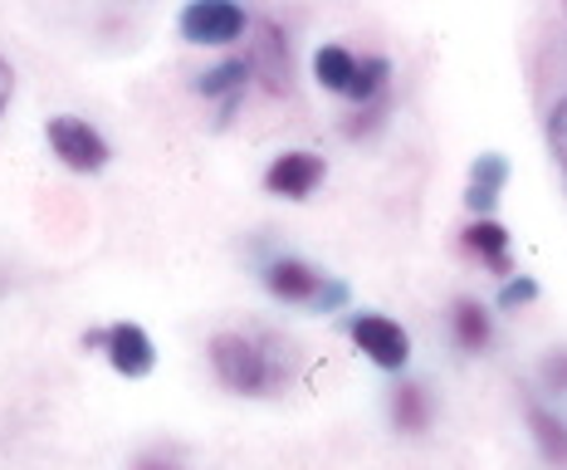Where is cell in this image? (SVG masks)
I'll use <instances>...</instances> for the list:
<instances>
[{"label": "cell", "instance_id": "cell-9", "mask_svg": "<svg viewBox=\"0 0 567 470\" xmlns=\"http://www.w3.org/2000/svg\"><path fill=\"white\" fill-rule=\"evenodd\" d=\"M504 182H509V162H504V152H484V157L470 167V186H465V202L470 211H489L494 202H499Z\"/></svg>", "mask_w": 567, "mask_h": 470}, {"label": "cell", "instance_id": "cell-1", "mask_svg": "<svg viewBox=\"0 0 567 470\" xmlns=\"http://www.w3.org/2000/svg\"><path fill=\"white\" fill-rule=\"evenodd\" d=\"M210 368H216V378L226 382L230 392H245V397H265L269 387H279V378H284L275 348L259 344L250 334L210 338Z\"/></svg>", "mask_w": 567, "mask_h": 470}, {"label": "cell", "instance_id": "cell-17", "mask_svg": "<svg viewBox=\"0 0 567 470\" xmlns=\"http://www.w3.org/2000/svg\"><path fill=\"white\" fill-rule=\"evenodd\" d=\"M548 147H553V157H558V167L567 176V99L548 113Z\"/></svg>", "mask_w": 567, "mask_h": 470}, {"label": "cell", "instance_id": "cell-20", "mask_svg": "<svg viewBox=\"0 0 567 470\" xmlns=\"http://www.w3.org/2000/svg\"><path fill=\"white\" fill-rule=\"evenodd\" d=\"M133 470H182L172 461V456H162V451H152V456H142V461L133 466Z\"/></svg>", "mask_w": 567, "mask_h": 470}, {"label": "cell", "instance_id": "cell-7", "mask_svg": "<svg viewBox=\"0 0 567 470\" xmlns=\"http://www.w3.org/2000/svg\"><path fill=\"white\" fill-rule=\"evenodd\" d=\"M250 79H259L269 93H284L289 89V44H284V34H279V25H259V40L250 44Z\"/></svg>", "mask_w": 567, "mask_h": 470}, {"label": "cell", "instance_id": "cell-2", "mask_svg": "<svg viewBox=\"0 0 567 470\" xmlns=\"http://www.w3.org/2000/svg\"><path fill=\"white\" fill-rule=\"evenodd\" d=\"M348 334H352V344H358L377 362V368H386V372L406 368L411 338H406V328H401L396 319H386V314H352Z\"/></svg>", "mask_w": 567, "mask_h": 470}, {"label": "cell", "instance_id": "cell-5", "mask_svg": "<svg viewBox=\"0 0 567 470\" xmlns=\"http://www.w3.org/2000/svg\"><path fill=\"white\" fill-rule=\"evenodd\" d=\"M89 344L109 348V362L123 378H147L152 362H157V348H152V338L137 324H113L103 334H89Z\"/></svg>", "mask_w": 567, "mask_h": 470}, {"label": "cell", "instance_id": "cell-12", "mask_svg": "<svg viewBox=\"0 0 567 470\" xmlns=\"http://www.w3.org/2000/svg\"><path fill=\"white\" fill-rule=\"evenodd\" d=\"M313 74L328 93H342V99H348L352 74H358V54L342 50V44H323V50L313 54Z\"/></svg>", "mask_w": 567, "mask_h": 470}, {"label": "cell", "instance_id": "cell-3", "mask_svg": "<svg viewBox=\"0 0 567 470\" xmlns=\"http://www.w3.org/2000/svg\"><path fill=\"white\" fill-rule=\"evenodd\" d=\"M50 147L69 172H103L109 167V143H103L99 127H89L84 117H50Z\"/></svg>", "mask_w": 567, "mask_h": 470}, {"label": "cell", "instance_id": "cell-15", "mask_svg": "<svg viewBox=\"0 0 567 470\" xmlns=\"http://www.w3.org/2000/svg\"><path fill=\"white\" fill-rule=\"evenodd\" d=\"M455 338H460V348H470V352H480L489 344V319H484V309L475 299L455 304Z\"/></svg>", "mask_w": 567, "mask_h": 470}, {"label": "cell", "instance_id": "cell-16", "mask_svg": "<svg viewBox=\"0 0 567 470\" xmlns=\"http://www.w3.org/2000/svg\"><path fill=\"white\" fill-rule=\"evenodd\" d=\"M386 74H392V64H386V59H377V54H372V59H358V74H352L348 99L368 109V103L377 99V93L386 89Z\"/></svg>", "mask_w": 567, "mask_h": 470}, {"label": "cell", "instance_id": "cell-19", "mask_svg": "<svg viewBox=\"0 0 567 470\" xmlns=\"http://www.w3.org/2000/svg\"><path fill=\"white\" fill-rule=\"evenodd\" d=\"M10 93H16V69L0 59V113H6V103H10Z\"/></svg>", "mask_w": 567, "mask_h": 470}, {"label": "cell", "instance_id": "cell-14", "mask_svg": "<svg viewBox=\"0 0 567 470\" xmlns=\"http://www.w3.org/2000/svg\"><path fill=\"white\" fill-rule=\"evenodd\" d=\"M392 417H396L401 431H425V421H431V397H425V387H416V382L396 387Z\"/></svg>", "mask_w": 567, "mask_h": 470}, {"label": "cell", "instance_id": "cell-6", "mask_svg": "<svg viewBox=\"0 0 567 470\" xmlns=\"http://www.w3.org/2000/svg\"><path fill=\"white\" fill-rule=\"evenodd\" d=\"M318 182H323V157H313V152H284L265 172V192L284 196V202H303Z\"/></svg>", "mask_w": 567, "mask_h": 470}, {"label": "cell", "instance_id": "cell-13", "mask_svg": "<svg viewBox=\"0 0 567 470\" xmlns=\"http://www.w3.org/2000/svg\"><path fill=\"white\" fill-rule=\"evenodd\" d=\"M528 427H534V437H538L543 461H548V466H567V427H563V421L534 402V407H528Z\"/></svg>", "mask_w": 567, "mask_h": 470}, {"label": "cell", "instance_id": "cell-4", "mask_svg": "<svg viewBox=\"0 0 567 470\" xmlns=\"http://www.w3.org/2000/svg\"><path fill=\"white\" fill-rule=\"evenodd\" d=\"M245 34V10L235 0H192L182 10V40L192 44H230Z\"/></svg>", "mask_w": 567, "mask_h": 470}, {"label": "cell", "instance_id": "cell-11", "mask_svg": "<svg viewBox=\"0 0 567 470\" xmlns=\"http://www.w3.org/2000/svg\"><path fill=\"white\" fill-rule=\"evenodd\" d=\"M465 245L480 255L489 269H499V275H509V231L499 226V221H475V226H465Z\"/></svg>", "mask_w": 567, "mask_h": 470}, {"label": "cell", "instance_id": "cell-18", "mask_svg": "<svg viewBox=\"0 0 567 470\" xmlns=\"http://www.w3.org/2000/svg\"><path fill=\"white\" fill-rule=\"evenodd\" d=\"M534 294H538V285H534V279H509V285L499 289V304H504V309H514V304L534 299Z\"/></svg>", "mask_w": 567, "mask_h": 470}, {"label": "cell", "instance_id": "cell-8", "mask_svg": "<svg viewBox=\"0 0 567 470\" xmlns=\"http://www.w3.org/2000/svg\"><path fill=\"white\" fill-rule=\"evenodd\" d=\"M265 285H269V294H279L284 304H318L328 275H318V269L303 260H275L265 269Z\"/></svg>", "mask_w": 567, "mask_h": 470}, {"label": "cell", "instance_id": "cell-10", "mask_svg": "<svg viewBox=\"0 0 567 470\" xmlns=\"http://www.w3.org/2000/svg\"><path fill=\"white\" fill-rule=\"evenodd\" d=\"M245 84H250V64L245 59H230V64H220V69H210V74H200V93L206 99H220V113H235V103H240V93Z\"/></svg>", "mask_w": 567, "mask_h": 470}]
</instances>
